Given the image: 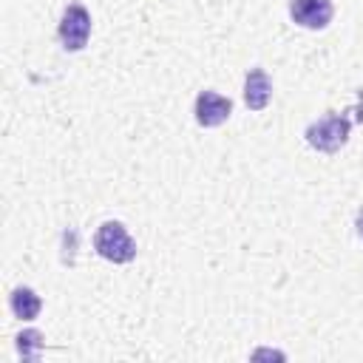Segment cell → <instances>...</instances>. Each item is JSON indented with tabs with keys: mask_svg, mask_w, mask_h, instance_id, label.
<instances>
[{
	"mask_svg": "<svg viewBox=\"0 0 363 363\" xmlns=\"http://www.w3.org/2000/svg\"><path fill=\"white\" fill-rule=\"evenodd\" d=\"M193 113H196V122H199L201 128H218L221 122L230 119V113H233V102H230L227 96L216 94V91H201V94L196 96V108H193Z\"/></svg>",
	"mask_w": 363,
	"mask_h": 363,
	"instance_id": "obj_5",
	"label": "cell"
},
{
	"mask_svg": "<svg viewBox=\"0 0 363 363\" xmlns=\"http://www.w3.org/2000/svg\"><path fill=\"white\" fill-rule=\"evenodd\" d=\"M349 130H352L349 116L329 111L323 119H318V122H312V125L306 128V142H309L315 150H320V153H335V150H340V147L346 145Z\"/></svg>",
	"mask_w": 363,
	"mask_h": 363,
	"instance_id": "obj_2",
	"label": "cell"
},
{
	"mask_svg": "<svg viewBox=\"0 0 363 363\" xmlns=\"http://www.w3.org/2000/svg\"><path fill=\"white\" fill-rule=\"evenodd\" d=\"M269 96H272V82L267 77L264 68H252L247 71V79H244V102L250 111H264L269 105Z\"/></svg>",
	"mask_w": 363,
	"mask_h": 363,
	"instance_id": "obj_6",
	"label": "cell"
},
{
	"mask_svg": "<svg viewBox=\"0 0 363 363\" xmlns=\"http://www.w3.org/2000/svg\"><path fill=\"white\" fill-rule=\"evenodd\" d=\"M9 303H11V312L20 320H34L43 309V301L31 286H14L11 295H9Z\"/></svg>",
	"mask_w": 363,
	"mask_h": 363,
	"instance_id": "obj_7",
	"label": "cell"
},
{
	"mask_svg": "<svg viewBox=\"0 0 363 363\" xmlns=\"http://www.w3.org/2000/svg\"><path fill=\"white\" fill-rule=\"evenodd\" d=\"M91 37V14L85 6L79 3H71L65 11H62V20H60V43L65 51H79L85 48Z\"/></svg>",
	"mask_w": 363,
	"mask_h": 363,
	"instance_id": "obj_3",
	"label": "cell"
},
{
	"mask_svg": "<svg viewBox=\"0 0 363 363\" xmlns=\"http://www.w3.org/2000/svg\"><path fill=\"white\" fill-rule=\"evenodd\" d=\"M357 233L363 235V213H360V221H357Z\"/></svg>",
	"mask_w": 363,
	"mask_h": 363,
	"instance_id": "obj_8",
	"label": "cell"
},
{
	"mask_svg": "<svg viewBox=\"0 0 363 363\" xmlns=\"http://www.w3.org/2000/svg\"><path fill=\"white\" fill-rule=\"evenodd\" d=\"M335 6L332 0H289V17L303 28H326L332 23Z\"/></svg>",
	"mask_w": 363,
	"mask_h": 363,
	"instance_id": "obj_4",
	"label": "cell"
},
{
	"mask_svg": "<svg viewBox=\"0 0 363 363\" xmlns=\"http://www.w3.org/2000/svg\"><path fill=\"white\" fill-rule=\"evenodd\" d=\"M94 250L113 264H128L136 258V241L130 238V233L125 230L122 221H105L99 224L96 235H94Z\"/></svg>",
	"mask_w": 363,
	"mask_h": 363,
	"instance_id": "obj_1",
	"label": "cell"
}]
</instances>
